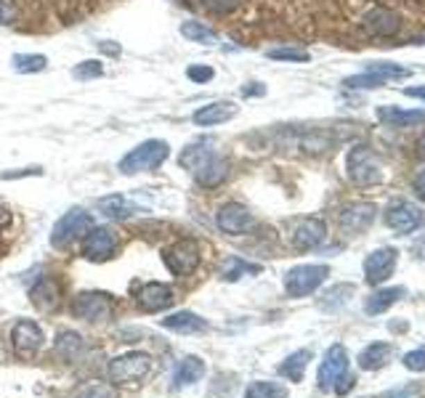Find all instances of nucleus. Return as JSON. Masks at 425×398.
<instances>
[{"label": "nucleus", "instance_id": "1", "mask_svg": "<svg viewBox=\"0 0 425 398\" xmlns=\"http://www.w3.org/2000/svg\"><path fill=\"white\" fill-rule=\"evenodd\" d=\"M178 165L192 170L194 178H197L199 186L205 189H215L221 186L228 176V163L224 157H218L212 149L202 147V144H194V147H186L178 157Z\"/></svg>", "mask_w": 425, "mask_h": 398}, {"label": "nucleus", "instance_id": "2", "mask_svg": "<svg viewBox=\"0 0 425 398\" xmlns=\"http://www.w3.org/2000/svg\"><path fill=\"white\" fill-rule=\"evenodd\" d=\"M319 390H335L340 396H346L353 388V377L349 374V354L343 345H330L327 354L319 364L317 374Z\"/></svg>", "mask_w": 425, "mask_h": 398}, {"label": "nucleus", "instance_id": "3", "mask_svg": "<svg viewBox=\"0 0 425 398\" xmlns=\"http://www.w3.org/2000/svg\"><path fill=\"white\" fill-rule=\"evenodd\" d=\"M346 170H349V178L356 183V186H375V183H383V165L375 157V151L365 144H356V147L349 151L346 157Z\"/></svg>", "mask_w": 425, "mask_h": 398}, {"label": "nucleus", "instance_id": "4", "mask_svg": "<svg viewBox=\"0 0 425 398\" xmlns=\"http://www.w3.org/2000/svg\"><path fill=\"white\" fill-rule=\"evenodd\" d=\"M167 157H170V147H167L165 141L149 138V141H144L141 147H136L133 151H128L122 157L120 173L133 176V173H144V170H157Z\"/></svg>", "mask_w": 425, "mask_h": 398}, {"label": "nucleus", "instance_id": "5", "mask_svg": "<svg viewBox=\"0 0 425 398\" xmlns=\"http://www.w3.org/2000/svg\"><path fill=\"white\" fill-rule=\"evenodd\" d=\"M152 369V358L141 351H131L109 361V380L117 385H133L144 380Z\"/></svg>", "mask_w": 425, "mask_h": 398}, {"label": "nucleus", "instance_id": "6", "mask_svg": "<svg viewBox=\"0 0 425 398\" xmlns=\"http://www.w3.org/2000/svg\"><path fill=\"white\" fill-rule=\"evenodd\" d=\"M330 276L327 265H295L285 276V290L292 297H306L317 290L322 281Z\"/></svg>", "mask_w": 425, "mask_h": 398}, {"label": "nucleus", "instance_id": "7", "mask_svg": "<svg viewBox=\"0 0 425 398\" xmlns=\"http://www.w3.org/2000/svg\"><path fill=\"white\" fill-rule=\"evenodd\" d=\"M93 229V218L85 210H69L67 215H61L59 223L53 226L51 244L53 247H67L69 242H75L80 236H85Z\"/></svg>", "mask_w": 425, "mask_h": 398}, {"label": "nucleus", "instance_id": "8", "mask_svg": "<svg viewBox=\"0 0 425 398\" xmlns=\"http://www.w3.org/2000/svg\"><path fill=\"white\" fill-rule=\"evenodd\" d=\"M117 247H120V236L115 234V229L99 226V229H91L83 239V258L104 263L117 252Z\"/></svg>", "mask_w": 425, "mask_h": 398}, {"label": "nucleus", "instance_id": "9", "mask_svg": "<svg viewBox=\"0 0 425 398\" xmlns=\"http://www.w3.org/2000/svg\"><path fill=\"white\" fill-rule=\"evenodd\" d=\"M162 260H165L167 271L173 276H189L194 268L199 265V247L194 242H176L173 247H167L162 252Z\"/></svg>", "mask_w": 425, "mask_h": 398}, {"label": "nucleus", "instance_id": "10", "mask_svg": "<svg viewBox=\"0 0 425 398\" xmlns=\"http://www.w3.org/2000/svg\"><path fill=\"white\" fill-rule=\"evenodd\" d=\"M375 205H369V202H356V205H349L340 210V215H338V226H340V231L343 234H362L365 229H369V223L375 221Z\"/></svg>", "mask_w": 425, "mask_h": 398}, {"label": "nucleus", "instance_id": "11", "mask_svg": "<svg viewBox=\"0 0 425 398\" xmlns=\"http://www.w3.org/2000/svg\"><path fill=\"white\" fill-rule=\"evenodd\" d=\"M72 310H75V316L85 319V322H106L115 308H112V300L101 292H83L75 297Z\"/></svg>", "mask_w": 425, "mask_h": 398}, {"label": "nucleus", "instance_id": "12", "mask_svg": "<svg viewBox=\"0 0 425 398\" xmlns=\"http://www.w3.org/2000/svg\"><path fill=\"white\" fill-rule=\"evenodd\" d=\"M385 223L399 234H412L425 223V215L420 213V207L410 205V202H394L385 210Z\"/></svg>", "mask_w": 425, "mask_h": 398}, {"label": "nucleus", "instance_id": "13", "mask_svg": "<svg viewBox=\"0 0 425 398\" xmlns=\"http://www.w3.org/2000/svg\"><path fill=\"white\" fill-rule=\"evenodd\" d=\"M215 223H218V229L221 231H226V234H244V231H250L253 229V215H250V210L240 202H228L224 205L218 213H215Z\"/></svg>", "mask_w": 425, "mask_h": 398}, {"label": "nucleus", "instance_id": "14", "mask_svg": "<svg viewBox=\"0 0 425 398\" xmlns=\"http://www.w3.org/2000/svg\"><path fill=\"white\" fill-rule=\"evenodd\" d=\"M396 258H399V252H396L394 247H383V250L372 252V255L365 260L367 281H369V284H383V281L394 274Z\"/></svg>", "mask_w": 425, "mask_h": 398}, {"label": "nucleus", "instance_id": "15", "mask_svg": "<svg viewBox=\"0 0 425 398\" xmlns=\"http://www.w3.org/2000/svg\"><path fill=\"white\" fill-rule=\"evenodd\" d=\"M11 342H14L16 354L30 356L43 345V332H40V326L35 324V322L22 319V322H16L14 332H11Z\"/></svg>", "mask_w": 425, "mask_h": 398}, {"label": "nucleus", "instance_id": "16", "mask_svg": "<svg viewBox=\"0 0 425 398\" xmlns=\"http://www.w3.org/2000/svg\"><path fill=\"white\" fill-rule=\"evenodd\" d=\"M173 290L162 284V281H149V284H144L141 287V292H138V306L144 310H149V313H157V310H165L173 306Z\"/></svg>", "mask_w": 425, "mask_h": 398}, {"label": "nucleus", "instance_id": "17", "mask_svg": "<svg viewBox=\"0 0 425 398\" xmlns=\"http://www.w3.org/2000/svg\"><path fill=\"white\" fill-rule=\"evenodd\" d=\"M324 236H327V229L319 218H303L292 231V244L298 250H314L324 242Z\"/></svg>", "mask_w": 425, "mask_h": 398}, {"label": "nucleus", "instance_id": "18", "mask_svg": "<svg viewBox=\"0 0 425 398\" xmlns=\"http://www.w3.org/2000/svg\"><path fill=\"white\" fill-rule=\"evenodd\" d=\"M237 115V103L234 101H212L194 112V125L199 128H210V125H221Z\"/></svg>", "mask_w": 425, "mask_h": 398}, {"label": "nucleus", "instance_id": "19", "mask_svg": "<svg viewBox=\"0 0 425 398\" xmlns=\"http://www.w3.org/2000/svg\"><path fill=\"white\" fill-rule=\"evenodd\" d=\"M160 324L170 329V332H178V335H194V332H205L208 329V322L199 319L197 313H192V310L170 313L165 319H160Z\"/></svg>", "mask_w": 425, "mask_h": 398}, {"label": "nucleus", "instance_id": "20", "mask_svg": "<svg viewBox=\"0 0 425 398\" xmlns=\"http://www.w3.org/2000/svg\"><path fill=\"white\" fill-rule=\"evenodd\" d=\"M205 377V361L199 356H186L178 361V367L173 372V385L183 388V385H194Z\"/></svg>", "mask_w": 425, "mask_h": 398}, {"label": "nucleus", "instance_id": "21", "mask_svg": "<svg viewBox=\"0 0 425 398\" xmlns=\"http://www.w3.org/2000/svg\"><path fill=\"white\" fill-rule=\"evenodd\" d=\"M407 295V290L404 287H388V290H378V292H372V295L367 297V313L369 316H378L383 310H388L394 303H399L401 297Z\"/></svg>", "mask_w": 425, "mask_h": 398}, {"label": "nucleus", "instance_id": "22", "mask_svg": "<svg viewBox=\"0 0 425 398\" xmlns=\"http://www.w3.org/2000/svg\"><path fill=\"white\" fill-rule=\"evenodd\" d=\"M391 354H394V348L388 342H372V345H367L365 351L359 354V367L367 369V372H375V369L388 364Z\"/></svg>", "mask_w": 425, "mask_h": 398}, {"label": "nucleus", "instance_id": "23", "mask_svg": "<svg viewBox=\"0 0 425 398\" xmlns=\"http://www.w3.org/2000/svg\"><path fill=\"white\" fill-rule=\"evenodd\" d=\"M30 297H32V306H35V308L53 310L59 306V287H56L51 279H43L32 287Z\"/></svg>", "mask_w": 425, "mask_h": 398}, {"label": "nucleus", "instance_id": "24", "mask_svg": "<svg viewBox=\"0 0 425 398\" xmlns=\"http://www.w3.org/2000/svg\"><path fill=\"white\" fill-rule=\"evenodd\" d=\"M99 210L104 213L106 218H115V221H125V218H131L133 213H138L136 205H131L125 197L120 194H112V197H104V199H99Z\"/></svg>", "mask_w": 425, "mask_h": 398}, {"label": "nucleus", "instance_id": "25", "mask_svg": "<svg viewBox=\"0 0 425 398\" xmlns=\"http://www.w3.org/2000/svg\"><path fill=\"white\" fill-rule=\"evenodd\" d=\"M308 361H311V351H295V354L288 356V358L279 364V374L288 377L290 383H301Z\"/></svg>", "mask_w": 425, "mask_h": 398}, {"label": "nucleus", "instance_id": "26", "mask_svg": "<svg viewBox=\"0 0 425 398\" xmlns=\"http://www.w3.org/2000/svg\"><path fill=\"white\" fill-rule=\"evenodd\" d=\"M83 351H85V340H83V335H77V332H72V329L59 332V338H56V354H59L61 358L75 361Z\"/></svg>", "mask_w": 425, "mask_h": 398}, {"label": "nucleus", "instance_id": "27", "mask_svg": "<svg viewBox=\"0 0 425 398\" xmlns=\"http://www.w3.org/2000/svg\"><path fill=\"white\" fill-rule=\"evenodd\" d=\"M378 115L383 122H388L394 128H410V125L425 122V112H401V109H391V106H383Z\"/></svg>", "mask_w": 425, "mask_h": 398}, {"label": "nucleus", "instance_id": "28", "mask_svg": "<svg viewBox=\"0 0 425 398\" xmlns=\"http://www.w3.org/2000/svg\"><path fill=\"white\" fill-rule=\"evenodd\" d=\"M353 295V284H338L333 290H327L319 297V308L322 310H338L340 306L349 303V297Z\"/></svg>", "mask_w": 425, "mask_h": 398}, {"label": "nucleus", "instance_id": "29", "mask_svg": "<svg viewBox=\"0 0 425 398\" xmlns=\"http://www.w3.org/2000/svg\"><path fill=\"white\" fill-rule=\"evenodd\" d=\"M244 398H288V388L279 383H266L258 380L244 390Z\"/></svg>", "mask_w": 425, "mask_h": 398}, {"label": "nucleus", "instance_id": "30", "mask_svg": "<svg viewBox=\"0 0 425 398\" xmlns=\"http://www.w3.org/2000/svg\"><path fill=\"white\" fill-rule=\"evenodd\" d=\"M181 35L192 43H215V32L210 27H205L202 22H183L181 24Z\"/></svg>", "mask_w": 425, "mask_h": 398}, {"label": "nucleus", "instance_id": "31", "mask_svg": "<svg viewBox=\"0 0 425 398\" xmlns=\"http://www.w3.org/2000/svg\"><path fill=\"white\" fill-rule=\"evenodd\" d=\"M46 64H48V59L46 56H40V53H16L14 56V69L22 74L43 72Z\"/></svg>", "mask_w": 425, "mask_h": 398}, {"label": "nucleus", "instance_id": "32", "mask_svg": "<svg viewBox=\"0 0 425 398\" xmlns=\"http://www.w3.org/2000/svg\"><path fill=\"white\" fill-rule=\"evenodd\" d=\"M260 265H253V263H244V260H240V258H231L226 263V268H224V276H226L228 281L240 279L242 274H258Z\"/></svg>", "mask_w": 425, "mask_h": 398}, {"label": "nucleus", "instance_id": "33", "mask_svg": "<svg viewBox=\"0 0 425 398\" xmlns=\"http://www.w3.org/2000/svg\"><path fill=\"white\" fill-rule=\"evenodd\" d=\"M75 398H117V390H115V385L93 383V385H88V388H83Z\"/></svg>", "mask_w": 425, "mask_h": 398}, {"label": "nucleus", "instance_id": "34", "mask_svg": "<svg viewBox=\"0 0 425 398\" xmlns=\"http://www.w3.org/2000/svg\"><path fill=\"white\" fill-rule=\"evenodd\" d=\"M349 88H378V85H385V80L380 74L369 72V74H356V77H349L346 80Z\"/></svg>", "mask_w": 425, "mask_h": 398}, {"label": "nucleus", "instance_id": "35", "mask_svg": "<svg viewBox=\"0 0 425 398\" xmlns=\"http://www.w3.org/2000/svg\"><path fill=\"white\" fill-rule=\"evenodd\" d=\"M369 72L380 74L383 80H385V77H394V80L410 77V69H404V67H399V64H372V67H369Z\"/></svg>", "mask_w": 425, "mask_h": 398}, {"label": "nucleus", "instance_id": "36", "mask_svg": "<svg viewBox=\"0 0 425 398\" xmlns=\"http://www.w3.org/2000/svg\"><path fill=\"white\" fill-rule=\"evenodd\" d=\"M101 72H104L101 61L88 59V61H83V64H77V69L72 74H75L77 80H91V77H101Z\"/></svg>", "mask_w": 425, "mask_h": 398}, {"label": "nucleus", "instance_id": "37", "mask_svg": "<svg viewBox=\"0 0 425 398\" xmlns=\"http://www.w3.org/2000/svg\"><path fill=\"white\" fill-rule=\"evenodd\" d=\"M269 59H276V61H308V53H306V51H298V48H274V51H269Z\"/></svg>", "mask_w": 425, "mask_h": 398}, {"label": "nucleus", "instance_id": "38", "mask_svg": "<svg viewBox=\"0 0 425 398\" xmlns=\"http://www.w3.org/2000/svg\"><path fill=\"white\" fill-rule=\"evenodd\" d=\"M404 367L410 369V372H425V345L404 354Z\"/></svg>", "mask_w": 425, "mask_h": 398}, {"label": "nucleus", "instance_id": "39", "mask_svg": "<svg viewBox=\"0 0 425 398\" xmlns=\"http://www.w3.org/2000/svg\"><path fill=\"white\" fill-rule=\"evenodd\" d=\"M385 398H425V388L412 383V385H404V388H396L391 393H385Z\"/></svg>", "mask_w": 425, "mask_h": 398}, {"label": "nucleus", "instance_id": "40", "mask_svg": "<svg viewBox=\"0 0 425 398\" xmlns=\"http://www.w3.org/2000/svg\"><path fill=\"white\" fill-rule=\"evenodd\" d=\"M242 0H202V6L212 14H231Z\"/></svg>", "mask_w": 425, "mask_h": 398}, {"label": "nucleus", "instance_id": "41", "mask_svg": "<svg viewBox=\"0 0 425 398\" xmlns=\"http://www.w3.org/2000/svg\"><path fill=\"white\" fill-rule=\"evenodd\" d=\"M186 77L192 80V83H208V80H212V69L210 67H189L186 69Z\"/></svg>", "mask_w": 425, "mask_h": 398}, {"label": "nucleus", "instance_id": "42", "mask_svg": "<svg viewBox=\"0 0 425 398\" xmlns=\"http://www.w3.org/2000/svg\"><path fill=\"white\" fill-rule=\"evenodd\" d=\"M16 6L11 0H0V24H14L16 22Z\"/></svg>", "mask_w": 425, "mask_h": 398}, {"label": "nucleus", "instance_id": "43", "mask_svg": "<svg viewBox=\"0 0 425 398\" xmlns=\"http://www.w3.org/2000/svg\"><path fill=\"white\" fill-rule=\"evenodd\" d=\"M412 189H415V194H417L420 199H425V170L415 176V181H412Z\"/></svg>", "mask_w": 425, "mask_h": 398}, {"label": "nucleus", "instance_id": "44", "mask_svg": "<svg viewBox=\"0 0 425 398\" xmlns=\"http://www.w3.org/2000/svg\"><path fill=\"white\" fill-rule=\"evenodd\" d=\"M242 96H263V85L253 83V88H242Z\"/></svg>", "mask_w": 425, "mask_h": 398}, {"label": "nucleus", "instance_id": "45", "mask_svg": "<svg viewBox=\"0 0 425 398\" xmlns=\"http://www.w3.org/2000/svg\"><path fill=\"white\" fill-rule=\"evenodd\" d=\"M99 48H101L104 53H109V56H117V53H120V48H117V45H109V40H106V43H99Z\"/></svg>", "mask_w": 425, "mask_h": 398}, {"label": "nucleus", "instance_id": "46", "mask_svg": "<svg viewBox=\"0 0 425 398\" xmlns=\"http://www.w3.org/2000/svg\"><path fill=\"white\" fill-rule=\"evenodd\" d=\"M6 226H11V213L6 207H0V229H6Z\"/></svg>", "mask_w": 425, "mask_h": 398}, {"label": "nucleus", "instance_id": "47", "mask_svg": "<svg viewBox=\"0 0 425 398\" xmlns=\"http://www.w3.org/2000/svg\"><path fill=\"white\" fill-rule=\"evenodd\" d=\"M407 96H412V99H423L425 101V88H410L407 90Z\"/></svg>", "mask_w": 425, "mask_h": 398}]
</instances>
